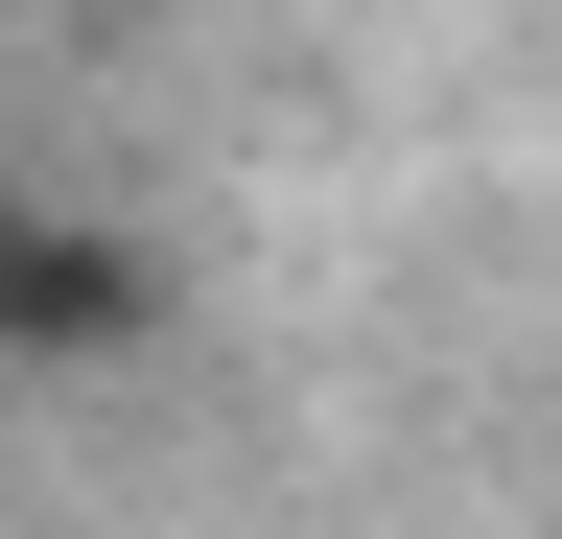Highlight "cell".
<instances>
[{"mask_svg":"<svg viewBox=\"0 0 562 539\" xmlns=\"http://www.w3.org/2000/svg\"><path fill=\"white\" fill-rule=\"evenodd\" d=\"M165 352V258L117 212H0V375H117Z\"/></svg>","mask_w":562,"mask_h":539,"instance_id":"6da1fadb","label":"cell"}]
</instances>
